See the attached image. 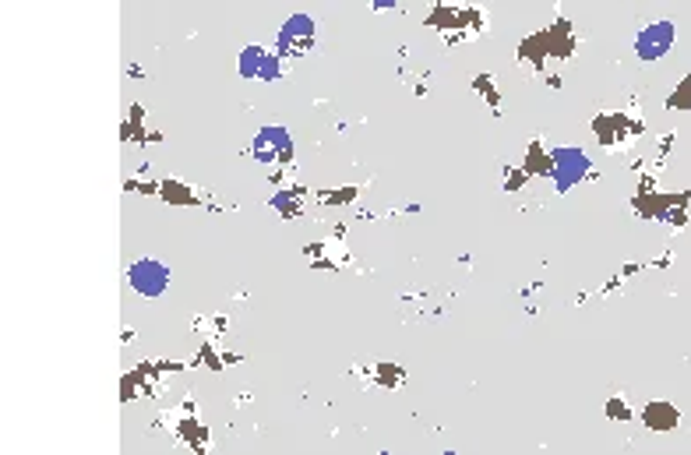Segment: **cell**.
Segmentation results:
<instances>
[{
	"mask_svg": "<svg viewBox=\"0 0 691 455\" xmlns=\"http://www.w3.org/2000/svg\"><path fill=\"white\" fill-rule=\"evenodd\" d=\"M374 8H378V11H392L395 0H374Z\"/></svg>",
	"mask_w": 691,
	"mask_h": 455,
	"instance_id": "7",
	"label": "cell"
},
{
	"mask_svg": "<svg viewBox=\"0 0 691 455\" xmlns=\"http://www.w3.org/2000/svg\"><path fill=\"white\" fill-rule=\"evenodd\" d=\"M674 39H677L674 22H653L635 36V53H639V60L653 64V60L667 57L670 46H674Z\"/></svg>",
	"mask_w": 691,
	"mask_h": 455,
	"instance_id": "5",
	"label": "cell"
},
{
	"mask_svg": "<svg viewBox=\"0 0 691 455\" xmlns=\"http://www.w3.org/2000/svg\"><path fill=\"white\" fill-rule=\"evenodd\" d=\"M127 283H131L134 293H142V297H163L170 290V265L159 262V258H138L127 269Z\"/></svg>",
	"mask_w": 691,
	"mask_h": 455,
	"instance_id": "2",
	"label": "cell"
},
{
	"mask_svg": "<svg viewBox=\"0 0 691 455\" xmlns=\"http://www.w3.org/2000/svg\"><path fill=\"white\" fill-rule=\"evenodd\" d=\"M550 166H554V187H558L561 194L572 191L575 184H582V180L589 177V170H593V163H589V156L582 149H575V145H561V149H554V156H550Z\"/></svg>",
	"mask_w": 691,
	"mask_h": 455,
	"instance_id": "1",
	"label": "cell"
},
{
	"mask_svg": "<svg viewBox=\"0 0 691 455\" xmlns=\"http://www.w3.org/2000/svg\"><path fill=\"white\" fill-rule=\"evenodd\" d=\"M314 18L311 15H290L279 29V57L300 60L314 46Z\"/></svg>",
	"mask_w": 691,
	"mask_h": 455,
	"instance_id": "4",
	"label": "cell"
},
{
	"mask_svg": "<svg viewBox=\"0 0 691 455\" xmlns=\"http://www.w3.org/2000/svg\"><path fill=\"white\" fill-rule=\"evenodd\" d=\"M279 53H268V50H261V46H247L244 53H240V75L244 78H261V82H275V78L283 75V64H279Z\"/></svg>",
	"mask_w": 691,
	"mask_h": 455,
	"instance_id": "6",
	"label": "cell"
},
{
	"mask_svg": "<svg viewBox=\"0 0 691 455\" xmlns=\"http://www.w3.org/2000/svg\"><path fill=\"white\" fill-rule=\"evenodd\" d=\"M254 159L265 166H279V163H290L293 159V138L286 127H261L258 135H254V145H251Z\"/></svg>",
	"mask_w": 691,
	"mask_h": 455,
	"instance_id": "3",
	"label": "cell"
}]
</instances>
